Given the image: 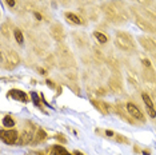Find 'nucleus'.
<instances>
[{"label":"nucleus","instance_id":"6ab92c4d","mask_svg":"<svg viewBox=\"0 0 156 155\" xmlns=\"http://www.w3.org/2000/svg\"><path fill=\"white\" fill-rule=\"evenodd\" d=\"M52 154L54 155H72L63 146H60V144H54V146H52Z\"/></svg>","mask_w":156,"mask_h":155},{"label":"nucleus","instance_id":"ddd939ff","mask_svg":"<svg viewBox=\"0 0 156 155\" xmlns=\"http://www.w3.org/2000/svg\"><path fill=\"white\" fill-rule=\"evenodd\" d=\"M108 87L111 88L113 92H116V94H120L123 91V84H122V80H120V78L119 76H111L109 78V80H108Z\"/></svg>","mask_w":156,"mask_h":155},{"label":"nucleus","instance_id":"cd10ccee","mask_svg":"<svg viewBox=\"0 0 156 155\" xmlns=\"http://www.w3.org/2000/svg\"><path fill=\"white\" fill-rule=\"evenodd\" d=\"M34 15L36 16L39 20H41V19H43V16H41V15H40V13H39V12H34Z\"/></svg>","mask_w":156,"mask_h":155},{"label":"nucleus","instance_id":"2eb2a0df","mask_svg":"<svg viewBox=\"0 0 156 155\" xmlns=\"http://www.w3.org/2000/svg\"><path fill=\"white\" fill-rule=\"evenodd\" d=\"M141 98H143V102L145 103V107H147V112L151 118H156V110L154 107V103H152V99L148 96V94L143 92L141 94Z\"/></svg>","mask_w":156,"mask_h":155},{"label":"nucleus","instance_id":"f3484780","mask_svg":"<svg viewBox=\"0 0 156 155\" xmlns=\"http://www.w3.org/2000/svg\"><path fill=\"white\" fill-rule=\"evenodd\" d=\"M64 16H66V19L68 20L69 23H72V24H75V26H83V20L80 19V16L77 15V13H73V12H66L64 13Z\"/></svg>","mask_w":156,"mask_h":155},{"label":"nucleus","instance_id":"6e6552de","mask_svg":"<svg viewBox=\"0 0 156 155\" xmlns=\"http://www.w3.org/2000/svg\"><path fill=\"white\" fill-rule=\"evenodd\" d=\"M135 23H136L137 27L141 28V30L145 31V32H148V34H156V27L150 22V20H145L141 16L135 15Z\"/></svg>","mask_w":156,"mask_h":155},{"label":"nucleus","instance_id":"1a4fd4ad","mask_svg":"<svg viewBox=\"0 0 156 155\" xmlns=\"http://www.w3.org/2000/svg\"><path fill=\"white\" fill-rule=\"evenodd\" d=\"M126 107H127V110H128L129 115L132 116L135 121H139L140 123H144V122H145V116L143 115V112L140 111V108L137 107L136 104H133V103H127Z\"/></svg>","mask_w":156,"mask_h":155},{"label":"nucleus","instance_id":"9d476101","mask_svg":"<svg viewBox=\"0 0 156 155\" xmlns=\"http://www.w3.org/2000/svg\"><path fill=\"white\" fill-rule=\"evenodd\" d=\"M49 32H51V36L55 39L56 41H62L63 39H64V30H63V27L60 26L59 23H55L52 24L51 28H49Z\"/></svg>","mask_w":156,"mask_h":155},{"label":"nucleus","instance_id":"bb28decb","mask_svg":"<svg viewBox=\"0 0 156 155\" xmlns=\"http://www.w3.org/2000/svg\"><path fill=\"white\" fill-rule=\"evenodd\" d=\"M135 2L140 3V4H151L152 0H135Z\"/></svg>","mask_w":156,"mask_h":155},{"label":"nucleus","instance_id":"f03ea898","mask_svg":"<svg viewBox=\"0 0 156 155\" xmlns=\"http://www.w3.org/2000/svg\"><path fill=\"white\" fill-rule=\"evenodd\" d=\"M56 58H58V63L60 68H69V67L75 66V59H73L72 54L64 44H59L58 50H56Z\"/></svg>","mask_w":156,"mask_h":155},{"label":"nucleus","instance_id":"aec40b11","mask_svg":"<svg viewBox=\"0 0 156 155\" xmlns=\"http://www.w3.org/2000/svg\"><path fill=\"white\" fill-rule=\"evenodd\" d=\"M73 36H75V40H76V43L79 47H84V45H88V39L84 36L83 34H79V32H76V34H73Z\"/></svg>","mask_w":156,"mask_h":155},{"label":"nucleus","instance_id":"b1692460","mask_svg":"<svg viewBox=\"0 0 156 155\" xmlns=\"http://www.w3.org/2000/svg\"><path fill=\"white\" fill-rule=\"evenodd\" d=\"M4 2L8 7H15L16 5V0H4Z\"/></svg>","mask_w":156,"mask_h":155},{"label":"nucleus","instance_id":"c85d7f7f","mask_svg":"<svg viewBox=\"0 0 156 155\" xmlns=\"http://www.w3.org/2000/svg\"><path fill=\"white\" fill-rule=\"evenodd\" d=\"M60 2H62L63 4H64V5H68L69 3H71V0H60Z\"/></svg>","mask_w":156,"mask_h":155},{"label":"nucleus","instance_id":"a211bd4d","mask_svg":"<svg viewBox=\"0 0 156 155\" xmlns=\"http://www.w3.org/2000/svg\"><path fill=\"white\" fill-rule=\"evenodd\" d=\"M45 138H47V132H45V130L44 128H37L36 134H35V138H34L32 144H39V143L44 142Z\"/></svg>","mask_w":156,"mask_h":155},{"label":"nucleus","instance_id":"20e7f679","mask_svg":"<svg viewBox=\"0 0 156 155\" xmlns=\"http://www.w3.org/2000/svg\"><path fill=\"white\" fill-rule=\"evenodd\" d=\"M115 45L122 51H127L131 52L136 48L133 39L129 36V34L127 32H116L115 35Z\"/></svg>","mask_w":156,"mask_h":155},{"label":"nucleus","instance_id":"f257e3e1","mask_svg":"<svg viewBox=\"0 0 156 155\" xmlns=\"http://www.w3.org/2000/svg\"><path fill=\"white\" fill-rule=\"evenodd\" d=\"M101 9L104 12V15L107 16V19L113 24H122L126 20H128L127 8L120 0L105 3V4L101 5Z\"/></svg>","mask_w":156,"mask_h":155},{"label":"nucleus","instance_id":"4be33fe9","mask_svg":"<svg viewBox=\"0 0 156 155\" xmlns=\"http://www.w3.org/2000/svg\"><path fill=\"white\" fill-rule=\"evenodd\" d=\"M15 119L12 118L11 115H7L3 118V126H5V127H8V128H12L13 126H15Z\"/></svg>","mask_w":156,"mask_h":155},{"label":"nucleus","instance_id":"7c9ffc66","mask_svg":"<svg viewBox=\"0 0 156 155\" xmlns=\"http://www.w3.org/2000/svg\"><path fill=\"white\" fill-rule=\"evenodd\" d=\"M75 155H84V154H81L80 151H75Z\"/></svg>","mask_w":156,"mask_h":155},{"label":"nucleus","instance_id":"dca6fc26","mask_svg":"<svg viewBox=\"0 0 156 155\" xmlns=\"http://www.w3.org/2000/svg\"><path fill=\"white\" fill-rule=\"evenodd\" d=\"M91 103L95 106V108L99 111V112H101V114H104V115H108L109 114V104L108 103H105V102H103V100H99V99H91Z\"/></svg>","mask_w":156,"mask_h":155},{"label":"nucleus","instance_id":"9b49d317","mask_svg":"<svg viewBox=\"0 0 156 155\" xmlns=\"http://www.w3.org/2000/svg\"><path fill=\"white\" fill-rule=\"evenodd\" d=\"M116 112H118V115L123 119L124 122H128V123H131V124H136V123L132 121L133 118L129 115L128 110H127V107L124 104H118V106H116Z\"/></svg>","mask_w":156,"mask_h":155},{"label":"nucleus","instance_id":"4468645a","mask_svg":"<svg viewBox=\"0 0 156 155\" xmlns=\"http://www.w3.org/2000/svg\"><path fill=\"white\" fill-rule=\"evenodd\" d=\"M139 43H140V45H143V48L144 50H147V51H155L156 50V40H154L152 38L140 36L139 38Z\"/></svg>","mask_w":156,"mask_h":155},{"label":"nucleus","instance_id":"c756f323","mask_svg":"<svg viewBox=\"0 0 156 155\" xmlns=\"http://www.w3.org/2000/svg\"><path fill=\"white\" fill-rule=\"evenodd\" d=\"M151 153H150V150H144L143 151V155H150Z\"/></svg>","mask_w":156,"mask_h":155},{"label":"nucleus","instance_id":"412c9836","mask_svg":"<svg viewBox=\"0 0 156 155\" xmlns=\"http://www.w3.org/2000/svg\"><path fill=\"white\" fill-rule=\"evenodd\" d=\"M94 36L98 39V41L100 44H105L108 41V36L105 34H103V32H99V31H95L94 32Z\"/></svg>","mask_w":156,"mask_h":155},{"label":"nucleus","instance_id":"423d86ee","mask_svg":"<svg viewBox=\"0 0 156 155\" xmlns=\"http://www.w3.org/2000/svg\"><path fill=\"white\" fill-rule=\"evenodd\" d=\"M2 62H3V67L5 70H13L16 66L20 64V56L16 51H9L7 56H4V54H3Z\"/></svg>","mask_w":156,"mask_h":155},{"label":"nucleus","instance_id":"7ed1b4c3","mask_svg":"<svg viewBox=\"0 0 156 155\" xmlns=\"http://www.w3.org/2000/svg\"><path fill=\"white\" fill-rule=\"evenodd\" d=\"M36 126L32 122L27 121L24 123L22 131L19 134V139H17V144L20 146H27V144L32 143L34 142V138H35V134H36Z\"/></svg>","mask_w":156,"mask_h":155},{"label":"nucleus","instance_id":"393cba45","mask_svg":"<svg viewBox=\"0 0 156 155\" xmlns=\"http://www.w3.org/2000/svg\"><path fill=\"white\" fill-rule=\"evenodd\" d=\"M55 139H59V140H62L63 143H66V142H67L66 136H64V135H60V134H58V135H55Z\"/></svg>","mask_w":156,"mask_h":155},{"label":"nucleus","instance_id":"39448f33","mask_svg":"<svg viewBox=\"0 0 156 155\" xmlns=\"http://www.w3.org/2000/svg\"><path fill=\"white\" fill-rule=\"evenodd\" d=\"M95 131H96L98 135H101V136H104V138H108V139H112V140H115V142H118V143H123V144H128L129 143V139L127 138V136L120 135V134L112 131V130H108V128H105V130L96 128Z\"/></svg>","mask_w":156,"mask_h":155},{"label":"nucleus","instance_id":"a878e982","mask_svg":"<svg viewBox=\"0 0 156 155\" xmlns=\"http://www.w3.org/2000/svg\"><path fill=\"white\" fill-rule=\"evenodd\" d=\"M35 154L36 155H49V153H48V150H39V151H35Z\"/></svg>","mask_w":156,"mask_h":155},{"label":"nucleus","instance_id":"0eeeda50","mask_svg":"<svg viewBox=\"0 0 156 155\" xmlns=\"http://www.w3.org/2000/svg\"><path fill=\"white\" fill-rule=\"evenodd\" d=\"M0 136H2V140L4 143H7V144H15V143H17V139H19V131L15 130V128L2 130Z\"/></svg>","mask_w":156,"mask_h":155},{"label":"nucleus","instance_id":"5701e85b","mask_svg":"<svg viewBox=\"0 0 156 155\" xmlns=\"http://www.w3.org/2000/svg\"><path fill=\"white\" fill-rule=\"evenodd\" d=\"M13 35H15V39H16V41L19 43L20 45H23L24 43V36H23V32L19 30V28H16L15 31H13Z\"/></svg>","mask_w":156,"mask_h":155},{"label":"nucleus","instance_id":"f8f14e48","mask_svg":"<svg viewBox=\"0 0 156 155\" xmlns=\"http://www.w3.org/2000/svg\"><path fill=\"white\" fill-rule=\"evenodd\" d=\"M7 96L12 98V99H15V100L23 102V103H27V102L30 100V99H28V96H27V94L24 92V91H20V90H17V88H13L11 91H8Z\"/></svg>","mask_w":156,"mask_h":155}]
</instances>
